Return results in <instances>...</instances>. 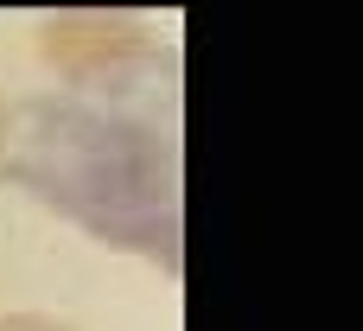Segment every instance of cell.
Here are the masks:
<instances>
[{
  "instance_id": "obj_4",
  "label": "cell",
  "mask_w": 363,
  "mask_h": 331,
  "mask_svg": "<svg viewBox=\"0 0 363 331\" xmlns=\"http://www.w3.org/2000/svg\"><path fill=\"white\" fill-rule=\"evenodd\" d=\"M0 147H6V102H0Z\"/></svg>"
},
{
  "instance_id": "obj_2",
  "label": "cell",
  "mask_w": 363,
  "mask_h": 331,
  "mask_svg": "<svg viewBox=\"0 0 363 331\" xmlns=\"http://www.w3.org/2000/svg\"><path fill=\"white\" fill-rule=\"evenodd\" d=\"M38 51L77 89H140L172 77V51L134 13H57L38 32Z\"/></svg>"
},
{
  "instance_id": "obj_1",
  "label": "cell",
  "mask_w": 363,
  "mask_h": 331,
  "mask_svg": "<svg viewBox=\"0 0 363 331\" xmlns=\"http://www.w3.org/2000/svg\"><path fill=\"white\" fill-rule=\"evenodd\" d=\"M179 77L140 89H70L19 108L6 179L108 249L179 268Z\"/></svg>"
},
{
  "instance_id": "obj_3",
  "label": "cell",
  "mask_w": 363,
  "mask_h": 331,
  "mask_svg": "<svg viewBox=\"0 0 363 331\" xmlns=\"http://www.w3.org/2000/svg\"><path fill=\"white\" fill-rule=\"evenodd\" d=\"M0 331H70L64 319H38V313H13V319H0Z\"/></svg>"
}]
</instances>
